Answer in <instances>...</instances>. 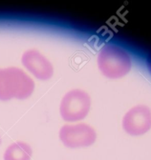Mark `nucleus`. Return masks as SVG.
<instances>
[{
	"label": "nucleus",
	"instance_id": "20e7f679",
	"mask_svg": "<svg viewBox=\"0 0 151 160\" xmlns=\"http://www.w3.org/2000/svg\"><path fill=\"white\" fill-rule=\"evenodd\" d=\"M59 135L62 144L70 149L90 147L97 140L95 129L85 123L64 125L60 128Z\"/></svg>",
	"mask_w": 151,
	"mask_h": 160
},
{
	"label": "nucleus",
	"instance_id": "7ed1b4c3",
	"mask_svg": "<svg viewBox=\"0 0 151 160\" xmlns=\"http://www.w3.org/2000/svg\"><path fill=\"white\" fill-rule=\"evenodd\" d=\"M91 97L81 89L67 92L60 104V113L66 122H79L88 115L91 109Z\"/></svg>",
	"mask_w": 151,
	"mask_h": 160
},
{
	"label": "nucleus",
	"instance_id": "f257e3e1",
	"mask_svg": "<svg viewBox=\"0 0 151 160\" xmlns=\"http://www.w3.org/2000/svg\"><path fill=\"white\" fill-rule=\"evenodd\" d=\"M34 91V80L21 69L16 67L0 68V100H23Z\"/></svg>",
	"mask_w": 151,
	"mask_h": 160
},
{
	"label": "nucleus",
	"instance_id": "0eeeda50",
	"mask_svg": "<svg viewBox=\"0 0 151 160\" xmlns=\"http://www.w3.org/2000/svg\"><path fill=\"white\" fill-rule=\"evenodd\" d=\"M33 150L29 144L17 141L11 144L4 153V160H31Z\"/></svg>",
	"mask_w": 151,
	"mask_h": 160
},
{
	"label": "nucleus",
	"instance_id": "39448f33",
	"mask_svg": "<svg viewBox=\"0 0 151 160\" xmlns=\"http://www.w3.org/2000/svg\"><path fill=\"white\" fill-rule=\"evenodd\" d=\"M122 130L131 136H141L151 129V110L146 105H136L129 109L122 120Z\"/></svg>",
	"mask_w": 151,
	"mask_h": 160
},
{
	"label": "nucleus",
	"instance_id": "423d86ee",
	"mask_svg": "<svg viewBox=\"0 0 151 160\" xmlns=\"http://www.w3.org/2000/svg\"><path fill=\"white\" fill-rule=\"evenodd\" d=\"M22 65L35 78L49 80L54 75V66L50 60L39 51L32 49L26 51L21 57Z\"/></svg>",
	"mask_w": 151,
	"mask_h": 160
},
{
	"label": "nucleus",
	"instance_id": "f03ea898",
	"mask_svg": "<svg viewBox=\"0 0 151 160\" xmlns=\"http://www.w3.org/2000/svg\"><path fill=\"white\" fill-rule=\"evenodd\" d=\"M97 64L100 72L106 78L120 79L130 72L132 59L123 48L114 44H106L98 53Z\"/></svg>",
	"mask_w": 151,
	"mask_h": 160
},
{
	"label": "nucleus",
	"instance_id": "6e6552de",
	"mask_svg": "<svg viewBox=\"0 0 151 160\" xmlns=\"http://www.w3.org/2000/svg\"><path fill=\"white\" fill-rule=\"evenodd\" d=\"M147 67H148V70H149V72L151 73V59L150 58L147 60Z\"/></svg>",
	"mask_w": 151,
	"mask_h": 160
}]
</instances>
